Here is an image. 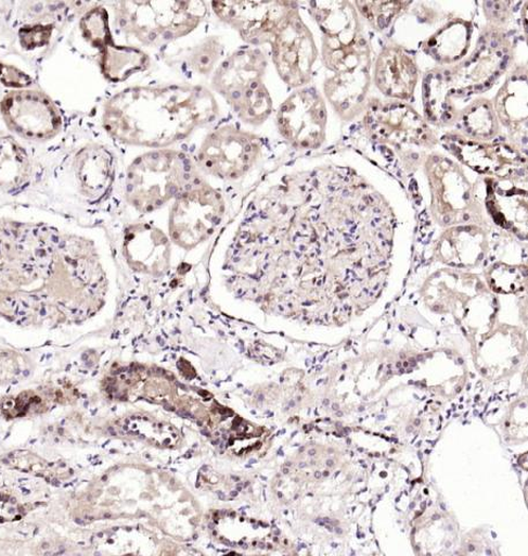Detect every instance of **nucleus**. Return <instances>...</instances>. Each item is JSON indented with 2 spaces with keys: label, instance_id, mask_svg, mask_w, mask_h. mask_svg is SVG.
<instances>
[{
  "label": "nucleus",
  "instance_id": "nucleus-20",
  "mask_svg": "<svg viewBox=\"0 0 528 556\" xmlns=\"http://www.w3.org/2000/svg\"><path fill=\"white\" fill-rule=\"evenodd\" d=\"M416 59L408 49L391 43L382 48L374 70L378 91L396 101H410L418 81Z\"/></svg>",
  "mask_w": 528,
  "mask_h": 556
},
{
  "label": "nucleus",
  "instance_id": "nucleus-18",
  "mask_svg": "<svg viewBox=\"0 0 528 556\" xmlns=\"http://www.w3.org/2000/svg\"><path fill=\"white\" fill-rule=\"evenodd\" d=\"M294 3L285 2H209L216 20L234 30L248 46H269L273 35Z\"/></svg>",
  "mask_w": 528,
  "mask_h": 556
},
{
  "label": "nucleus",
  "instance_id": "nucleus-19",
  "mask_svg": "<svg viewBox=\"0 0 528 556\" xmlns=\"http://www.w3.org/2000/svg\"><path fill=\"white\" fill-rule=\"evenodd\" d=\"M363 124L366 130L384 141L421 144L432 138L426 119L409 104L396 100H371L366 104Z\"/></svg>",
  "mask_w": 528,
  "mask_h": 556
},
{
  "label": "nucleus",
  "instance_id": "nucleus-2",
  "mask_svg": "<svg viewBox=\"0 0 528 556\" xmlns=\"http://www.w3.org/2000/svg\"><path fill=\"white\" fill-rule=\"evenodd\" d=\"M87 113L121 149L182 147L193 134L231 116L207 86L176 78L157 65L105 87Z\"/></svg>",
  "mask_w": 528,
  "mask_h": 556
},
{
  "label": "nucleus",
  "instance_id": "nucleus-12",
  "mask_svg": "<svg viewBox=\"0 0 528 556\" xmlns=\"http://www.w3.org/2000/svg\"><path fill=\"white\" fill-rule=\"evenodd\" d=\"M269 47L274 73L288 91L312 84L322 68L314 25L300 3L293 4Z\"/></svg>",
  "mask_w": 528,
  "mask_h": 556
},
{
  "label": "nucleus",
  "instance_id": "nucleus-16",
  "mask_svg": "<svg viewBox=\"0 0 528 556\" xmlns=\"http://www.w3.org/2000/svg\"><path fill=\"white\" fill-rule=\"evenodd\" d=\"M503 30L491 28L479 39L477 48L461 64L446 70H434L439 83L451 98L479 94L489 89L507 67L512 52Z\"/></svg>",
  "mask_w": 528,
  "mask_h": 556
},
{
  "label": "nucleus",
  "instance_id": "nucleus-15",
  "mask_svg": "<svg viewBox=\"0 0 528 556\" xmlns=\"http://www.w3.org/2000/svg\"><path fill=\"white\" fill-rule=\"evenodd\" d=\"M330 113L319 86L312 83L291 91L278 104L266 130L286 149L317 150L326 142Z\"/></svg>",
  "mask_w": 528,
  "mask_h": 556
},
{
  "label": "nucleus",
  "instance_id": "nucleus-14",
  "mask_svg": "<svg viewBox=\"0 0 528 556\" xmlns=\"http://www.w3.org/2000/svg\"><path fill=\"white\" fill-rule=\"evenodd\" d=\"M68 115L41 86L0 90V128L29 147L55 142L66 128Z\"/></svg>",
  "mask_w": 528,
  "mask_h": 556
},
{
  "label": "nucleus",
  "instance_id": "nucleus-28",
  "mask_svg": "<svg viewBox=\"0 0 528 556\" xmlns=\"http://www.w3.org/2000/svg\"><path fill=\"white\" fill-rule=\"evenodd\" d=\"M28 371L26 357L0 344V388L16 384L23 380Z\"/></svg>",
  "mask_w": 528,
  "mask_h": 556
},
{
  "label": "nucleus",
  "instance_id": "nucleus-24",
  "mask_svg": "<svg viewBox=\"0 0 528 556\" xmlns=\"http://www.w3.org/2000/svg\"><path fill=\"white\" fill-rule=\"evenodd\" d=\"M500 124L506 130L523 131L527 125V78L526 67L517 70L505 80L492 102Z\"/></svg>",
  "mask_w": 528,
  "mask_h": 556
},
{
  "label": "nucleus",
  "instance_id": "nucleus-9",
  "mask_svg": "<svg viewBox=\"0 0 528 556\" xmlns=\"http://www.w3.org/2000/svg\"><path fill=\"white\" fill-rule=\"evenodd\" d=\"M86 2H2L0 40L38 74L39 65L65 38Z\"/></svg>",
  "mask_w": 528,
  "mask_h": 556
},
{
  "label": "nucleus",
  "instance_id": "nucleus-5",
  "mask_svg": "<svg viewBox=\"0 0 528 556\" xmlns=\"http://www.w3.org/2000/svg\"><path fill=\"white\" fill-rule=\"evenodd\" d=\"M120 151L118 213L114 218L162 213L199 176L183 146Z\"/></svg>",
  "mask_w": 528,
  "mask_h": 556
},
{
  "label": "nucleus",
  "instance_id": "nucleus-3",
  "mask_svg": "<svg viewBox=\"0 0 528 556\" xmlns=\"http://www.w3.org/2000/svg\"><path fill=\"white\" fill-rule=\"evenodd\" d=\"M34 149L40 181L33 206L88 225L104 226L117 215L121 151L90 114L69 112L56 141Z\"/></svg>",
  "mask_w": 528,
  "mask_h": 556
},
{
  "label": "nucleus",
  "instance_id": "nucleus-8",
  "mask_svg": "<svg viewBox=\"0 0 528 556\" xmlns=\"http://www.w3.org/2000/svg\"><path fill=\"white\" fill-rule=\"evenodd\" d=\"M314 25L322 68L348 87L369 89V48L355 4L347 2L301 3Z\"/></svg>",
  "mask_w": 528,
  "mask_h": 556
},
{
  "label": "nucleus",
  "instance_id": "nucleus-23",
  "mask_svg": "<svg viewBox=\"0 0 528 556\" xmlns=\"http://www.w3.org/2000/svg\"><path fill=\"white\" fill-rule=\"evenodd\" d=\"M474 37V26L465 20H453L438 28L422 45L425 54L439 65H451L467 55Z\"/></svg>",
  "mask_w": 528,
  "mask_h": 556
},
{
  "label": "nucleus",
  "instance_id": "nucleus-13",
  "mask_svg": "<svg viewBox=\"0 0 528 556\" xmlns=\"http://www.w3.org/2000/svg\"><path fill=\"white\" fill-rule=\"evenodd\" d=\"M103 228L110 235L118 270L163 274L179 254L155 215L136 219L116 217Z\"/></svg>",
  "mask_w": 528,
  "mask_h": 556
},
{
  "label": "nucleus",
  "instance_id": "nucleus-17",
  "mask_svg": "<svg viewBox=\"0 0 528 556\" xmlns=\"http://www.w3.org/2000/svg\"><path fill=\"white\" fill-rule=\"evenodd\" d=\"M39 181L37 151L0 128V206H33Z\"/></svg>",
  "mask_w": 528,
  "mask_h": 556
},
{
  "label": "nucleus",
  "instance_id": "nucleus-11",
  "mask_svg": "<svg viewBox=\"0 0 528 556\" xmlns=\"http://www.w3.org/2000/svg\"><path fill=\"white\" fill-rule=\"evenodd\" d=\"M244 45L234 30L213 14L197 30L165 49L156 65L176 78L207 86L221 62Z\"/></svg>",
  "mask_w": 528,
  "mask_h": 556
},
{
  "label": "nucleus",
  "instance_id": "nucleus-7",
  "mask_svg": "<svg viewBox=\"0 0 528 556\" xmlns=\"http://www.w3.org/2000/svg\"><path fill=\"white\" fill-rule=\"evenodd\" d=\"M110 14L114 43L146 52L157 59L169 46L184 39L209 20V2L154 0L103 2Z\"/></svg>",
  "mask_w": 528,
  "mask_h": 556
},
{
  "label": "nucleus",
  "instance_id": "nucleus-25",
  "mask_svg": "<svg viewBox=\"0 0 528 556\" xmlns=\"http://www.w3.org/2000/svg\"><path fill=\"white\" fill-rule=\"evenodd\" d=\"M454 125L464 136L474 141H488L501 130L492 101L484 98L475 99L458 110Z\"/></svg>",
  "mask_w": 528,
  "mask_h": 556
},
{
  "label": "nucleus",
  "instance_id": "nucleus-6",
  "mask_svg": "<svg viewBox=\"0 0 528 556\" xmlns=\"http://www.w3.org/2000/svg\"><path fill=\"white\" fill-rule=\"evenodd\" d=\"M207 87L241 125L261 132L291 92L274 73L269 46L237 48L221 62Z\"/></svg>",
  "mask_w": 528,
  "mask_h": 556
},
{
  "label": "nucleus",
  "instance_id": "nucleus-26",
  "mask_svg": "<svg viewBox=\"0 0 528 556\" xmlns=\"http://www.w3.org/2000/svg\"><path fill=\"white\" fill-rule=\"evenodd\" d=\"M361 16L369 25L377 30L384 31L389 28L392 22L402 12L410 8V3L401 2H362L355 3Z\"/></svg>",
  "mask_w": 528,
  "mask_h": 556
},
{
  "label": "nucleus",
  "instance_id": "nucleus-4",
  "mask_svg": "<svg viewBox=\"0 0 528 556\" xmlns=\"http://www.w3.org/2000/svg\"><path fill=\"white\" fill-rule=\"evenodd\" d=\"M280 147L285 148L267 132L246 128L232 116L198 130L183 146L199 176L235 201L250 193Z\"/></svg>",
  "mask_w": 528,
  "mask_h": 556
},
{
  "label": "nucleus",
  "instance_id": "nucleus-27",
  "mask_svg": "<svg viewBox=\"0 0 528 556\" xmlns=\"http://www.w3.org/2000/svg\"><path fill=\"white\" fill-rule=\"evenodd\" d=\"M34 75L37 73L24 65L9 62L7 54L2 56V52H0V89L24 90L40 86Z\"/></svg>",
  "mask_w": 528,
  "mask_h": 556
},
{
  "label": "nucleus",
  "instance_id": "nucleus-1",
  "mask_svg": "<svg viewBox=\"0 0 528 556\" xmlns=\"http://www.w3.org/2000/svg\"><path fill=\"white\" fill-rule=\"evenodd\" d=\"M118 271L103 226L39 206H0V324L52 336L94 316Z\"/></svg>",
  "mask_w": 528,
  "mask_h": 556
},
{
  "label": "nucleus",
  "instance_id": "nucleus-22",
  "mask_svg": "<svg viewBox=\"0 0 528 556\" xmlns=\"http://www.w3.org/2000/svg\"><path fill=\"white\" fill-rule=\"evenodd\" d=\"M94 63L108 86L146 74L156 66V60L146 52L118 46L114 41L101 51Z\"/></svg>",
  "mask_w": 528,
  "mask_h": 556
},
{
  "label": "nucleus",
  "instance_id": "nucleus-21",
  "mask_svg": "<svg viewBox=\"0 0 528 556\" xmlns=\"http://www.w3.org/2000/svg\"><path fill=\"white\" fill-rule=\"evenodd\" d=\"M66 38L76 54L95 62L101 51L113 42L110 14L103 2H86L69 26Z\"/></svg>",
  "mask_w": 528,
  "mask_h": 556
},
{
  "label": "nucleus",
  "instance_id": "nucleus-29",
  "mask_svg": "<svg viewBox=\"0 0 528 556\" xmlns=\"http://www.w3.org/2000/svg\"><path fill=\"white\" fill-rule=\"evenodd\" d=\"M0 90H2V89H0Z\"/></svg>",
  "mask_w": 528,
  "mask_h": 556
},
{
  "label": "nucleus",
  "instance_id": "nucleus-10",
  "mask_svg": "<svg viewBox=\"0 0 528 556\" xmlns=\"http://www.w3.org/2000/svg\"><path fill=\"white\" fill-rule=\"evenodd\" d=\"M237 212L235 200L197 177L156 217L181 256H204Z\"/></svg>",
  "mask_w": 528,
  "mask_h": 556
}]
</instances>
